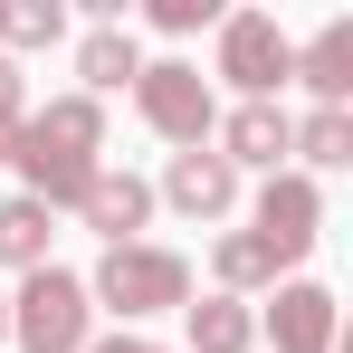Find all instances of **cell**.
<instances>
[{"label":"cell","mask_w":353,"mask_h":353,"mask_svg":"<svg viewBox=\"0 0 353 353\" xmlns=\"http://www.w3.org/2000/svg\"><path fill=\"white\" fill-rule=\"evenodd\" d=\"M10 344L19 353H86L96 344V296L67 268H29L10 296Z\"/></svg>","instance_id":"obj_1"},{"label":"cell","mask_w":353,"mask_h":353,"mask_svg":"<svg viewBox=\"0 0 353 353\" xmlns=\"http://www.w3.org/2000/svg\"><path fill=\"white\" fill-rule=\"evenodd\" d=\"M86 296L115 305L124 325H134V315H181V305H191V258H181V248H153V239L105 248L96 277H86Z\"/></svg>","instance_id":"obj_2"},{"label":"cell","mask_w":353,"mask_h":353,"mask_svg":"<svg viewBox=\"0 0 353 353\" xmlns=\"http://www.w3.org/2000/svg\"><path fill=\"white\" fill-rule=\"evenodd\" d=\"M134 115L153 124L163 143H210V124H220V96H210V77L191 58H143V77H134Z\"/></svg>","instance_id":"obj_3"},{"label":"cell","mask_w":353,"mask_h":353,"mask_svg":"<svg viewBox=\"0 0 353 353\" xmlns=\"http://www.w3.org/2000/svg\"><path fill=\"white\" fill-rule=\"evenodd\" d=\"M220 77L239 86V105H277V86L296 77V39L268 10H220Z\"/></svg>","instance_id":"obj_4"},{"label":"cell","mask_w":353,"mask_h":353,"mask_svg":"<svg viewBox=\"0 0 353 353\" xmlns=\"http://www.w3.org/2000/svg\"><path fill=\"white\" fill-rule=\"evenodd\" d=\"M258 239L277 248V268L305 258V248L325 239V191H315L305 172H268V191H258Z\"/></svg>","instance_id":"obj_5"},{"label":"cell","mask_w":353,"mask_h":353,"mask_svg":"<svg viewBox=\"0 0 353 353\" xmlns=\"http://www.w3.org/2000/svg\"><path fill=\"white\" fill-rule=\"evenodd\" d=\"M10 143H19V153H58V163H96V153H105V105H96V96H48Z\"/></svg>","instance_id":"obj_6"},{"label":"cell","mask_w":353,"mask_h":353,"mask_svg":"<svg viewBox=\"0 0 353 353\" xmlns=\"http://www.w3.org/2000/svg\"><path fill=\"white\" fill-rule=\"evenodd\" d=\"M77 220L105 239V248H134V239H143V220H153V181H134V172H115V163H96V181L77 191Z\"/></svg>","instance_id":"obj_7"},{"label":"cell","mask_w":353,"mask_h":353,"mask_svg":"<svg viewBox=\"0 0 353 353\" xmlns=\"http://www.w3.org/2000/svg\"><path fill=\"white\" fill-rule=\"evenodd\" d=\"M334 325H344V315H334V287H315V277H287L258 334H268L277 353H334Z\"/></svg>","instance_id":"obj_8"},{"label":"cell","mask_w":353,"mask_h":353,"mask_svg":"<svg viewBox=\"0 0 353 353\" xmlns=\"http://www.w3.org/2000/svg\"><path fill=\"white\" fill-rule=\"evenodd\" d=\"M163 201H172L181 220H230L239 210V172L210 143H191V153H172V172H163Z\"/></svg>","instance_id":"obj_9"},{"label":"cell","mask_w":353,"mask_h":353,"mask_svg":"<svg viewBox=\"0 0 353 353\" xmlns=\"http://www.w3.org/2000/svg\"><path fill=\"white\" fill-rule=\"evenodd\" d=\"M210 134H220V163H230V172H248V163H258V172H277L296 115H287V105H239V115H220Z\"/></svg>","instance_id":"obj_10"},{"label":"cell","mask_w":353,"mask_h":353,"mask_svg":"<svg viewBox=\"0 0 353 353\" xmlns=\"http://www.w3.org/2000/svg\"><path fill=\"white\" fill-rule=\"evenodd\" d=\"M296 77L315 86V105H344L353 96V19H325V29L296 48Z\"/></svg>","instance_id":"obj_11"},{"label":"cell","mask_w":353,"mask_h":353,"mask_svg":"<svg viewBox=\"0 0 353 353\" xmlns=\"http://www.w3.org/2000/svg\"><path fill=\"white\" fill-rule=\"evenodd\" d=\"M77 77H86V96H115V86H134L143 77V48H134V29H86L77 39Z\"/></svg>","instance_id":"obj_12"},{"label":"cell","mask_w":353,"mask_h":353,"mask_svg":"<svg viewBox=\"0 0 353 353\" xmlns=\"http://www.w3.org/2000/svg\"><path fill=\"white\" fill-rule=\"evenodd\" d=\"M181 325H191V353H248L258 344L248 296H201V305H181Z\"/></svg>","instance_id":"obj_13"},{"label":"cell","mask_w":353,"mask_h":353,"mask_svg":"<svg viewBox=\"0 0 353 353\" xmlns=\"http://www.w3.org/2000/svg\"><path fill=\"white\" fill-rule=\"evenodd\" d=\"M48 220H58V210H39L29 191H10V201H0V268H19V277L48 268V239H58Z\"/></svg>","instance_id":"obj_14"},{"label":"cell","mask_w":353,"mask_h":353,"mask_svg":"<svg viewBox=\"0 0 353 353\" xmlns=\"http://www.w3.org/2000/svg\"><path fill=\"white\" fill-rule=\"evenodd\" d=\"M210 277H220V296H248V287H277V248L258 230H230L220 248H210Z\"/></svg>","instance_id":"obj_15"},{"label":"cell","mask_w":353,"mask_h":353,"mask_svg":"<svg viewBox=\"0 0 353 353\" xmlns=\"http://www.w3.org/2000/svg\"><path fill=\"white\" fill-rule=\"evenodd\" d=\"M287 153H305L315 172H344V163H353V115H344V105H315V115L287 134Z\"/></svg>","instance_id":"obj_16"},{"label":"cell","mask_w":353,"mask_h":353,"mask_svg":"<svg viewBox=\"0 0 353 353\" xmlns=\"http://www.w3.org/2000/svg\"><path fill=\"white\" fill-rule=\"evenodd\" d=\"M67 10L58 0H0V48H58Z\"/></svg>","instance_id":"obj_17"},{"label":"cell","mask_w":353,"mask_h":353,"mask_svg":"<svg viewBox=\"0 0 353 353\" xmlns=\"http://www.w3.org/2000/svg\"><path fill=\"white\" fill-rule=\"evenodd\" d=\"M153 29H172V39H191V29H220V0H153Z\"/></svg>","instance_id":"obj_18"},{"label":"cell","mask_w":353,"mask_h":353,"mask_svg":"<svg viewBox=\"0 0 353 353\" xmlns=\"http://www.w3.org/2000/svg\"><path fill=\"white\" fill-rule=\"evenodd\" d=\"M29 124V86H19V58H0V163H10V134Z\"/></svg>","instance_id":"obj_19"},{"label":"cell","mask_w":353,"mask_h":353,"mask_svg":"<svg viewBox=\"0 0 353 353\" xmlns=\"http://www.w3.org/2000/svg\"><path fill=\"white\" fill-rule=\"evenodd\" d=\"M86 353H163V344H143V334H96Z\"/></svg>","instance_id":"obj_20"},{"label":"cell","mask_w":353,"mask_h":353,"mask_svg":"<svg viewBox=\"0 0 353 353\" xmlns=\"http://www.w3.org/2000/svg\"><path fill=\"white\" fill-rule=\"evenodd\" d=\"M0 344H10V296H0Z\"/></svg>","instance_id":"obj_21"}]
</instances>
